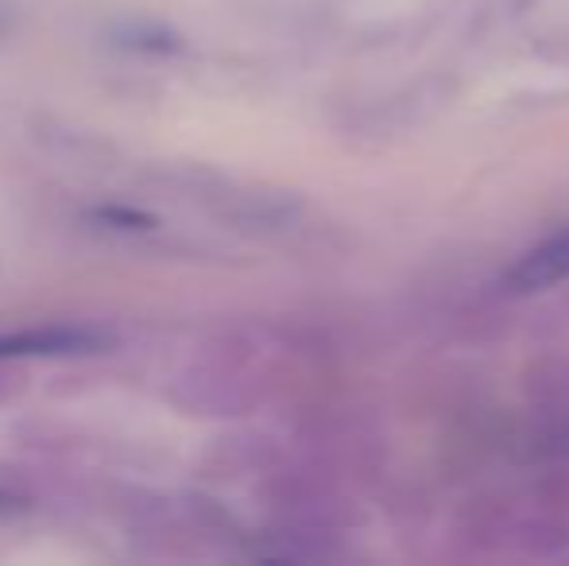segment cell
Listing matches in <instances>:
<instances>
[{"label": "cell", "mask_w": 569, "mask_h": 566, "mask_svg": "<svg viewBox=\"0 0 569 566\" xmlns=\"http://www.w3.org/2000/svg\"><path fill=\"white\" fill-rule=\"evenodd\" d=\"M562 280H569V226L562 234L547 237L542 245H535V249H527L523 257L503 272L500 287L508 295H535Z\"/></svg>", "instance_id": "cell-4"}, {"label": "cell", "mask_w": 569, "mask_h": 566, "mask_svg": "<svg viewBox=\"0 0 569 566\" xmlns=\"http://www.w3.org/2000/svg\"><path fill=\"white\" fill-rule=\"evenodd\" d=\"M174 404L190 408L194 416H244L256 404V385L240 373V365H206L174 385Z\"/></svg>", "instance_id": "cell-1"}, {"label": "cell", "mask_w": 569, "mask_h": 566, "mask_svg": "<svg viewBox=\"0 0 569 566\" xmlns=\"http://www.w3.org/2000/svg\"><path fill=\"white\" fill-rule=\"evenodd\" d=\"M516 532H519L516 505L508 497H500V493H477V497H469L453 524V536L477 555L516 547Z\"/></svg>", "instance_id": "cell-2"}, {"label": "cell", "mask_w": 569, "mask_h": 566, "mask_svg": "<svg viewBox=\"0 0 569 566\" xmlns=\"http://www.w3.org/2000/svg\"><path fill=\"white\" fill-rule=\"evenodd\" d=\"M106 346V334L93 326H31V330L0 334V361H20V357H51V354H90Z\"/></svg>", "instance_id": "cell-3"}, {"label": "cell", "mask_w": 569, "mask_h": 566, "mask_svg": "<svg viewBox=\"0 0 569 566\" xmlns=\"http://www.w3.org/2000/svg\"><path fill=\"white\" fill-rule=\"evenodd\" d=\"M8 28H12V8L0 0V36H8Z\"/></svg>", "instance_id": "cell-7"}, {"label": "cell", "mask_w": 569, "mask_h": 566, "mask_svg": "<svg viewBox=\"0 0 569 566\" xmlns=\"http://www.w3.org/2000/svg\"><path fill=\"white\" fill-rule=\"evenodd\" d=\"M531 500L539 513L569 524V461L542 466V474L535 477V485H531Z\"/></svg>", "instance_id": "cell-5"}, {"label": "cell", "mask_w": 569, "mask_h": 566, "mask_svg": "<svg viewBox=\"0 0 569 566\" xmlns=\"http://www.w3.org/2000/svg\"><path fill=\"white\" fill-rule=\"evenodd\" d=\"M12 508H20V497H16V493L0 489V513H12Z\"/></svg>", "instance_id": "cell-6"}]
</instances>
